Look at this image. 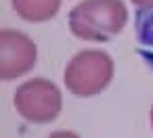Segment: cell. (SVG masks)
I'll return each instance as SVG.
<instances>
[{
	"instance_id": "obj_3",
	"label": "cell",
	"mask_w": 153,
	"mask_h": 138,
	"mask_svg": "<svg viewBox=\"0 0 153 138\" xmlns=\"http://www.w3.org/2000/svg\"><path fill=\"white\" fill-rule=\"evenodd\" d=\"M15 109L30 123H51L63 109V96L55 82L34 77L15 90Z\"/></svg>"
},
{
	"instance_id": "obj_6",
	"label": "cell",
	"mask_w": 153,
	"mask_h": 138,
	"mask_svg": "<svg viewBox=\"0 0 153 138\" xmlns=\"http://www.w3.org/2000/svg\"><path fill=\"white\" fill-rule=\"evenodd\" d=\"M13 9L23 21L42 23L59 13L61 0H13Z\"/></svg>"
},
{
	"instance_id": "obj_8",
	"label": "cell",
	"mask_w": 153,
	"mask_h": 138,
	"mask_svg": "<svg viewBox=\"0 0 153 138\" xmlns=\"http://www.w3.org/2000/svg\"><path fill=\"white\" fill-rule=\"evenodd\" d=\"M132 2L136 7H149V4H153V0H132Z\"/></svg>"
},
{
	"instance_id": "obj_7",
	"label": "cell",
	"mask_w": 153,
	"mask_h": 138,
	"mask_svg": "<svg viewBox=\"0 0 153 138\" xmlns=\"http://www.w3.org/2000/svg\"><path fill=\"white\" fill-rule=\"evenodd\" d=\"M48 138H80L76 132H69V130H59V132H53Z\"/></svg>"
},
{
	"instance_id": "obj_5",
	"label": "cell",
	"mask_w": 153,
	"mask_h": 138,
	"mask_svg": "<svg viewBox=\"0 0 153 138\" xmlns=\"http://www.w3.org/2000/svg\"><path fill=\"white\" fill-rule=\"evenodd\" d=\"M134 38L136 52L153 73V4L138 7L134 13Z\"/></svg>"
},
{
	"instance_id": "obj_1",
	"label": "cell",
	"mask_w": 153,
	"mask_h": 138,
	"mask_svg": "<svg viewBox=\"0 0 153 138\" xmlns=\"http://www.w3.org/2000/svg\"><path fill=\"white\" fill-rule=\"evenodd\" d=\"M128 21V9L122 0H84L69 11V30L76 38L88 42L113 40Z\"/></svg>"
},
{
	"instance_id": "obj_9",
	"label": "cell",
	"mask_w": 153,
	"mask_h": 138,
	"mask_svg": "<svg viewBox=\"0 0 153 138\" xmlns=\"http://www.w3.org/2000/svg\"><path fill=\"white\" fill-rule=\"evenodd\" d=\"M151 125H153V107H151Z\"/></svg>"
},
{
	"instance_id": "obj_2",
	"label": "cell",
	"mask_w": 153,
	"mask_h": 138,
	"mask_svg": "<svg viewBox=\"0 0 153 138\" xmlns=\"http://www.w3.org/2000/svg\"><path fill=\"white\" fill-rule=\"evenodd\" d=\"M113 59L103 50H82L65 67V86L76 96H94L113 80Z\"/></svg>"
},
{
	"instance_id": "obj_4",
	"label": "cell",
	"mask_w": 153,
	"mask_h": 138,
	"mask_svg": "<svg viewBox=\"0 0 153 138\" xmlns=\"http://www.w3.org/2000/svg\"><path fill=\"white\" fill-rule=\"evenodd\" d=\"M36 44L19 30L0 32V77L17 80L36 65Z\"/></svg>"
}]
</instances>
